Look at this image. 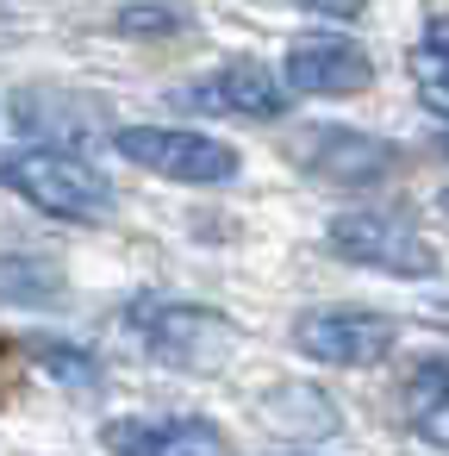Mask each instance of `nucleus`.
Returning <instances> with one entry per match:
<instances>
[{
    "label": "nucleus",
    "instance_id": "obj_9",
    "mask_svg": "<svg viewBox=\"0 0 449 456\" xmlns=\"http://www.w3.org/2000/svg\"><path fill=\"white\" fill-rule=\"evenodd\" d=\"M306 169L312 175H325V182H337V188H374V182H387L393 175V144H381V138H368V132H343V126H318V132H306Z\"/></svg>",
    "mask_w": 449,
    "mask_h": 456
},
{
    "label": "nucleus",
    "instance_id": "obj_13",
    "mask_svg": "<svg viewBox=\"0 0 449 456\" xmlns=\"http://www.w3.org/2000/svg\"><path fill=\"white\" fill-rule=\"evenodd\" d=\"M38 362H44L51 375H63V381H82V387L100 381V362H94V356H76V350H57V344H44Z\"/></svg>",
    "mask_w": 449,
    "mask_h": 456
},
{
    "label": "nucleus",
    "instance_id": "obj_16",
    "mask_svg": "<svg viewBox=\"0 0 449 456\" xmlns=\"http://www.w3.org/2000/svg\"><path fill=\"white\" fill-rule=\"evenodd\" d=\"M443 213H449V188H443Z\"/></svg>",
    "mask_w": 449,
    "mask_h": 456
},
{
    "label": "nucleus",
    "instance_id": "obj_8",
    "mask_svg": "<svg viewBox=\"0 0 449 456\" xmlns=\"http://www.w3.org/2000/svg\"><path fill=\"white\" fill-rule=\"evenodd\" d=\"M100 444L113 456H231L225 431L206 425V419H188V412H169V419H113L100 431Z\"/></svg>",
    "mask_w": 449,
    "mask_h": 456
},
{
    "label": "nucleus",
    "instance_id": "obj_3",
    "mask_svg": "<svg viewBox=\"0 0 449 456\" xmlns=\"http://www.w3.org/2000/svg\"><path fill=\"white\" fill-rule=\"evenodd\" d=\"M325 244H331V256H343L356 269H374V275H399V281H430L443 269L437 244L418 225H405L399 213H368V207L362 213H337Z\"/></svg>",
    "mask_w": 449,
    "mask_h": 456
},
{
    "label": "nucleus",
    "instance_id": "obj_2",
    "mask_svg": "<svg viewBox=\"0 0 449 456\" xmlns=\"http://www.w3.org/2000/svg\"><path fill=\"white\" fill-rule=\"evenodd\" d=\"M125 325L138 331V344L156 362L188 369V375H212L237 350V325L212 306H194V300H132Z\"/></svg>",
    "mask_w": 449,
    "mask_h": 456
},
{
    "label": "nucleus",
    "instance_id": "obj_4",
    "mask_svg": "<svg viewBox=\"0 0 449 456\" xmlns=\"http://www.w3.org/2000/svg\"><path fill=\"white\" fill-rule=\"evenodd\" d=\"M119 157L163 175V182H188V188H219L237 175V151L206 138V132H188V126H125L113 132Z\"/></svg>",
    "mask_w": 449,
    "mask_h": 456
},
{
    "label": "nucleus",
    "instance_id": "obj_6",
    "mask_svg": "<svg viewBox=\"0 0 449 456\" xmlns=\"http://www.w3.org/2000/svg\"><path fill=\"white\" fill-rule=\"evenodd\" d=\"M287 101H293L287 82L269 63H256V57L219 63L212 76H200V82H188L175 94L181 113H206V119H281Z\"/></svg>",
    "mask_w": 449,
    "mask_h": 456
},
{
    "label": "nucleus",
    "instance_id": "obj_15",
    "mask_svg": "<svg viewBox=\"0 0 449 456\" xmlns=\"http://www.w3.org/2000/svg\"><path fill=\"white\" fill-rule=\"evenodd\" d=\"M424 45H437V51H449V13H437V20L424 26Z\"/></svg>",
    "mask_w": 449,
    "mask_h": 456
},
{
    "label": "nucleus",
    "instance_id": "obj_1",
    "mask_svg": "<svg viewBox=\"0 0 449 456\" xmlns=\"http://www.w3.org/2000/svg\"><path fill=\"white\" fill-rule=\"evenodd\" d=\"M0 188H13L26 207L69 219V225H100L113 219V182L76 157V151H51V144H20L0 157Z\"/></svg>",
    "mask_w": 449,
    "mask_h": 456
},
{
    "label": "nucleus",
    "instance_id": "obj_14",
    "mask_svg": "<svg viewBox=\"0 0 449 456\" xmlns=\"http://www.w3.org/2000/svg\"><path fill=\"white\" fill-rule=\"evenodd\" d=\"M300 7H306V13H325V20H356L368 0H300Z\"/></svg>",
    "mask_w": 449,
    "mask_h": 456
},
{
    "label": "nucleus",
    "instance_id": "obj_12",
    "mask_svg": "<svg viewBox=\"0 0 449 456\" xmlns=\"http://www.w3.org/2000/svg\"><path fill=\"white\" fill-rule=\"evenodd\" d=\"M188 26V13H175V7H125L119 13V32H138V38H150V32H181Z\"/></svg>",
    "mask_w": 449,
    "mask_h": 456
},
{
    "label": "nucleus",
    "instance_id": "obj_11",
    "mask_svg": "<svg viewBox=\"0 0 449 456\" xmlns=\"http://www.w3.org/2000/svg\"><path fill=\"white\" fill-rule=\"evenodd\" d=\"M405 69H412V88H418V101L437 113V119H449V51H437V45H412V57H405Z\"/></svg>",
    "mask_w": 449,
    "mask_h": 456
},
{
    "label": "nucleus",
    "instance_id": "obj_10",
    "mask_svg": "<svg viewBox=\"0 0 449 456\" xmlns=\"http://www.w3.org/2000/svg\"><path fill=\"white\" fill-rule=\"evenodd\" d=\"M405 425L424 444L449 450V362H418L412 369V381H405Z\"/></svg>",
    "mask_w": 449,
    "mask_h": 456
},
{
    "label": "nucleus",
    "instance_id": "obj_5",
    "mask_svg": "<svg viewBox=\"0 0 449 456\" xmlns=\"http://www.w3.org/2000/svg\"><path fill=\"white\" fill-rule=\"evenodd\" d=\"M293 344L312 362H331V369H374V362L393 356L399 325L374 306H312V313L293 319Z\"/></svg>",
    "mask_w": 449,
    "mask_h": 456
},
{
    "label": "nucleus",
    "instance_id": "obj_7",
    "mask_svg": "<svg viewBox=\"0 0 449 456\" xmlns=\"http://www.w3.org/2000/svg\"><path fill=\"white\" fill-rule=\"evenodd\" d=\"M281 82H287V94H325V101H337V94H362L374 82V63H368L362 45H349L337 32H306V38L287 45Z\"/></svg>",
    "mask_w": 449,
    "mask_h": 456
}]
</instances>
